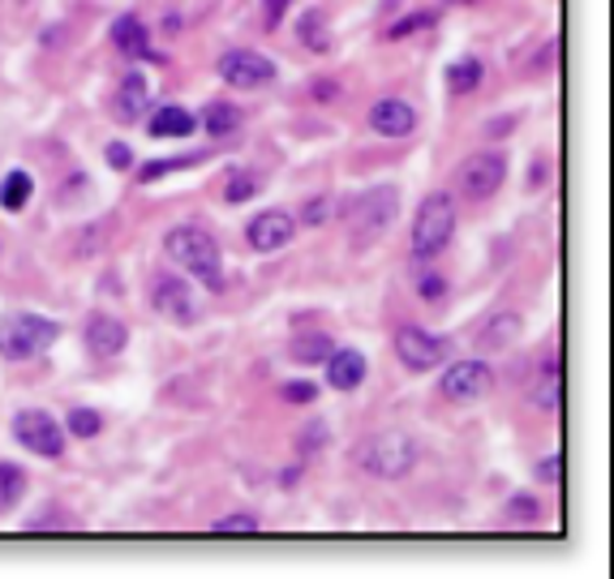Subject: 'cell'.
I'll return each instance as SVG.
<instances>
[{
    "label": "cell",
    "instance_id": "obj_26",
    "mask_svg": "<svg viewBox=\"0 0 614 579\" xmlns=\"http://www.w3.org/2000/svg\"><path fill=\"white\" fill-rule=\"evenodd\" d=\"M439 22V13L434 9H417V13H405L400 22H391L387 26V39H409V35H417V31H430Z\"/></svg>",
    "mask_w": 614,
    "mask_h": 579
},
{
    "label": "cell",
    "instance_id": "obj_1",
    "mask_svg": "<svg viewBox=\"0 0 614 579\" xmlns=\"http://www.w3.org/2000/svg\"><path fill=\"white\" fill-rule=\"evenodd\" d=\"M353 459L361 473H369L378 481H405L421 459V442L405 430H378V434L361 438Z\"/></svg>",
    "mask_w": 614,
    "mask_h": 579
},
{
    "label": "cell",
    "instance_id": "obj_13",
    "mask_svg": "<svg viewBox=\"0 0 614 579\" xmlns=\"http://www.w3.org/2000/svg\"><path fill=\"white\" fill-rule=\"evenodd\" d=\"M147 107H151V78L147 73H125L116 95H112V116L121 125H138L147 116Z\"/></svg>",
    "mask_w": 614,
    "mask_h": 579
},
{
    "label": "cell",
    "instance_id": "obj_30",
    "mask_svg": "<svg viewBox=\"0 0 614 579\" xmlns=\"http://www.w3.org/2000/svg\"><path fill=\"white\" fill-rule=\"evenodd\" d=\"M215 536H254L258 520L254 515H228V520H215Z\"/></svg>",
    "mask_w": 614,
    "mask_h": 579
},
{
    "label": "cell",
    "instance_id": "obj_4",
    "mask_svg": "<svg viewBox=\"0 0 614 579\" xmlns=\"http://www.w3.org/2000/svg\"><path fill=\"white\" fill-rule=\"evenodd\" d=\"M452 237H456V197L434 190L421 202L417 219H412V253L434 258V253H443L452 245Z\"/></svg>",
    "mask_w": 614,
    "mask_h": 579
},
{
    "label": "cell",
    "instance_id": "obj_39",
    "mask_svg": "<svg viewBox=\"0 0 614 579\" xmlns=\"http://www.w3.org/2000/svg\"><path fill=\"white\" fill-rule=\"evenodd\" d=\"M336 95V87L331 82H314V99H331Z\"/></svg>",
    "mask_w": 614,
    "mask_h": 579
},
{
    "label": "cell",
    "instance_id": "obj_40",
    "mask_svg": "<svg viewBox=\"0 0 614 579\" xmlns=\"http://www.w3.org/2000/svg\"><path fill=\"white\" fill-rule=\"evenodd\" d=\"M447 4H477V0H447Z\"/></svg>",
    "mask_w": 614,
    "mask_h": 579
},
{
    "label": "cell",
    "instance_id": "obj_17",
    "mask_svg": "<svg viewBox=\"0 0 614 579\" xmlns=\"http://www.w3.org/2000/svg\"><path fill=\"white\" fill-rule=\"evenodd\" d=\"M112 48L121 52V56H129V60H147L151 56V31L143 26V18L121 13L112 22Z\"/></svg>",
    "mask_w": 614,
    "mask_h": 579
},
{
    "label": "cell",
    "instance_id": "obj_35",
    "mask_svg": "<svg viewBox=\"0 0 614 579\" xmlns=\"http://www.w3.org/2000/svg\"><path fill=\"white\" fill-rule=\"evenodd\" d=\"M103 159H107V168H116V172H125V168H134V150L125 143H112L103 150Z\"/></svg>",
    "mask_w": 614,
    "mask_h": 579
},
{
    "label": "cell",
    "instance_id": "obj_18",
    "mask_svg": "<svg viewBox=\"0 0 614 579\" xmlns=\"http://www.w3.org/2000/svg\"><path fill=\"white\" fill-rule=\"evenodd\" d=\"M194 129H198V116H194L190 107H181V103L155 107L151 121H147V134H151V138H190Z\"/></svg>",
    "mask_w": 614,
    "mask_h": 579
},
{
    "label": "cell",
    "instance_id": "obj_21",
    "mask_svg": "<svg viewBox=\"0 0 614 579\" xmlns=\"http://www.w3.org/2000/svg\"><path fill=\"white\" fill-rule=\"evenodd\" d=\"M524 336V322H520V314H499L481 336H477V348H486V352H503V348H512L515 339Z\"/></svg>",
    "mask_w": 614,
    "mask_h": 579
},
{
    "label": "cell",
    "instance_id": "obj_12",
    "mask_svg": "<svg viewBox=\"0 0 614 579\" xmlns=\"http://www.w3.org/2000/svg\"><path fill=\"white\" fill-rule=\"evenodd\" d=\"M293 232H297V219L288 211H258L254 219H250V228H246V237H250L258 253L284 249V245L293 241Z\"/></svg>",
    "mask_w": 614,
    "mask_h": 579
},
{
    "label": "cell",
    "instance_id": "obj_11",
    "mask_svg": "<svg viewBox=\"0 0 614 579\" xmlns=\"http://www.w3.org/2000/svg\"><path fill=\"white\" fill-rule=\"evenodd\" d=\"M151 305L168 318V322H181V327H194L198 322V305H194V292L181 275H155Z\"/></svg>",
    "mask_w": 614,
    "mask_h": 579
},
{
    "label": "cell",
    "instance_id": "obj_37",
    "mask_svg": "<svg viewBox=\"0 0 614 579\" xmlns=\"http://www.w3.org/2000/svg\"><path fill=\"white\" fill-rule=\"evenodd\" d=\"M417 288H421V296H425V300H443L447 280H443V275H421V284H417Z\"/></svg>",
    "mask_w": 614,
    "mask_h": 579
},
{
    "label": "cell",
    "instance_id": "obj_22",
    "mask_svg": "<svg viewBox=\"0 0 614 579\" xmlns=\"http://www.w3.org/2000/svg\"><path fill=\"white\" fill-rule=\"evenodd\" d=\"M481 78H486V65L477 60V56H461L452 69H447V91L461 99V95H473L477 87H481Z\"/></svg>",
    "mask_w": 614,
    "mask_h": 579
},
{
    "label": "cell",
    "instance_id": "obj_8",
    "mask_svg": "<svg viewBox=\"0 0 614 579\" xmlns=\"http://www.w3.org/2000/svg\"><path fill=\"white\" fill-rule=\"evenodd\" d=\"M13 438H18V446H26V451H35L44 459H60L65 455V430L44 408H22L13 417Z\"/></svg>",
    "mask_w": 614,
    "mask_h": 579
},
{
    "label": "cell",
    "instance_id": "obj_28",
    "mask_svg": "<svg viewBox=\"0 0 614 579\" xmlns=\"http://www.w3.org/2000/svg\"><path fill=\"white\" fill-rule=\"evenodd\" d=\"M100 430H103V417L95 408H73L69 421H65V434H73V438H95Z\"/></svg>",
    "mask_w": 614,
    "mask_h": 579
},
{
    "label": "cell",
    "instance_id": "obj_27",
    "mask_svg": "<svg viewBox=\"0 0 614 579\" xmlns=\"http://www.w3.org/2000/svg\"><path fill=\"white\" fill-rule=\"evenodd\" d=\"M503 520H512V524H537L542 520V502L533 493H512L508 507H503Z\"/></svg>",
    "mask_w": 614,
    "mask_h": 579
},
{
    "label": "cell",
    "instance_id": "obj_6",
    "mask_svg": "<svg viewBox=\"0 0 614 579\" xmlns=\"http://www.w3.org/2000/svg\"><path fill=\"white\" fill-rule=\"evenodd\" d=\"M503 181H508V159H503V150H477V155L461 159V168H456V190H461V197H468V202L494 197V193L503 190Z\"/></svg>",
    "mask_w": 614,
    "mask_h": 579
},
{
    "label": "cell",
    "instance_id": "obj_20",
    "mask_svg": "<svg viewBox=\"0 0 614 579\" xmlns=\"http://www.w3.org/2000/svg\"><path fill=\"white\" fill-rule=\"evenodd\" d=\"M241 121H246V112H241L237 103H228V99H215V103H206L203 107V129L211 134V138H228V134H237Z\"/></svg>",
    "mask_w": 614,
    "mask_h": 579
},
{
    "label": "cell",
    "instance_id": "obj_36",
    "mask_svg": "<svg viewBox=\"0 0 614 579\" xmlns=\"http://www.w3.org/2000/svg\"><path fill=\"white\" fill-rule=\"evenodd\" d=\"M293 4H297V0H262V18H266V26L275 31V26L284 22V13H288Z\"/></svg>",
    "mask_w": 614,
    "mask_h": 579
},
{
    "label": "cell",
    "instance_id": "obj_19",
    "mask_svg": "<svg viewBox=\"0 0 614 579\" xmlns=\"http://www.w3.org/2000/svg\"><path fill=\"white\" fill-rule=\"evenodd\" d=\"M528 404H533L537 412H559V408H564V365H559V361H550V365L537 374V383L528 386Z\"/></svg>",
    "mask_w": 614,
    "mask_h": 579
},
{
    "label": "cell",
    "instance_id": "obj_31",
    "mask_svg": "<svg viewBox=\"0 0 614 579\" xmlns=\"http://www.w3.org/2000/svg\"><path fill=\"white\" fill-rule=\"evenodd\" d=\"M254 193H258V181L250 177V172H232V177H228V190H224V197H228L232 206H237V202H250Z\"/></svg>",
    "mask_w": 614,
    "mask_h": 579
},
{
    "label": "cell",
    "instance_id": "obj_29",
    "mask_svg": "<svg viewBox=\"0 0 614 579\" xmlns=\"http://www.w3.org/2000/svg\"><path fill=\"white\" fill-rule=\"evenodd\" d=\"M331 339L327 336H302V339H293V356L297 361H306V365H314V361H327L331 356Z\"/></svg>",
    "mask_w": 614,
    "mask_h": 579
},
{
    "label": "cell",
    "instance_id": "obj_34",
    "mask_svg": "<svg viewBox=\"0 0 614 579\" xmlns=\"http://www.w3.org/2000/svg\"><path fill=\"white\" fill-rule=\"evenodd\" d=\"M327 219H331V202H327V197H314V202L302 206V224H306V228H318V224H327Z\"/></svg>",
    "mask_w": 614,
    "mask_h": 579
},
{
    "label": "cell",
    "instance_id": "obj_33",
    "mask_svg": "<svg viewBox=\"0 0 614 579\" xmlns=\"http://www.w3.org/2000/svg\"><path fill=\"white\" fill-rule=\"evenodd\" d=\"M537 481L542 485H564V455L555 451V455H546L542 464H537Z\"/></svg>",
    "mask_w": 614,
    "mask_h": 579
},
{
    "label": "cell",
    "instance_id": "obj_14",
    "mask_svg": "<svg viewBox=\"0 0 614 579\" xmlns=\"http://www.w3.org/2000/svg\"><path fill=\"white\" fill-rule=\"evenodd\" d=\"M369 129L378 138H409L412 129H417V107H412L409 99H378L369 107Z\"/></svg>",
    "mask_w": 614,
    "mask_h": 579
},
{
    "label": "cell",
    "instance_id": "obj_3",
    "mask_svg": "<svg viewBox=\"0 0 614 579\" xmlns=\"http://www.w3.org/2000/svg\"><path fill=\"white\" fill-rule=\"evenodd\" d=\"M60 339V322L44 314H0V356L4 361H31L48 352Z\"/></svg>",
    "mask_w": 614,
    "mask_h": 579
},
{
    "label": "cell",
    "instance_id": "obj_15",
    "mask_svg": "<svg viewBox=\"0 0 614 579\" xmlns=\"http://www.w3.org/2000/svg\"><path fill=\"white\" fill-rule=\"evenodd\" d=\"M87 348L95 356H121L129 348V327L112 314H91L87 318Z\"/></svg>",
    "mask_w": 614,
    "mask_h": 579
},
{
    "label": "cell",
    "instance_id": "obj_24",
    "mask_svg": "<svg viewBox=\"0 0 614 579\" xmlns=\"http://www.w3.org/2000/svg\"><path fill=\"white\" fill-rule=\"evenodd\" d=\"M22 493H26V473H22L18 464L0 459V515L13 511V507L22 502Z\"/></svg>",
    "mask_w": 614,
    "mask_h": 579
},
{
    "label": "cell",
    "instance_id": "obj_7",
    "mask_svg": "<svg viewBox=\"0 0 614 579\" xmlns=\"http://www.w3.org/2000/svg\"><path fill=\"white\" fill-rule=\"evenodd\" d=\"M215 73L232 87V91H262V87H271L275 82V60L271 56H262L254 48H232L219 56V65H215Z\"/></svg>",
    "mask_w": 614,
    "mask_h": 579
},
{
    "label": "cell",
    "instance_id": "obj_5",
    "mask_svg": "<svg viewBox=\"0 0 614 579\" xmlns=\"http://www.w3.org/2000/svg\"><path fill=\"white\" fill-rule=\"evenodd\" d=\"M396 206H400V190H391V185H378V190H365L361 197H353V206H349V241L357 249H369L396 224Z\"/></svg>",
    "mask_w": 614,
    "mask_h": 579
},
{
    "label": "cell",
    "instance_id": "obj_38",
    "mask_svg": "<svg viewBox=\"0 0 614 579\" xmlns=\"http://www.w3.org/2000/svg\"><path fill=\"white\" fill-rule=\"evenodd\" d=\"M181 168V159H159V163H147L143 168V181H159L163 172H177Z\"/></svg>",
    "mask_w": 614,
    "mask_h": 579
},
{
    "label": "cell",
    "instance_id": "obj_2",
    "mask_svg": "<svg viewBox=\"0 0 614 579\" xmlns=\"http://www.w3.org/2000/svg\"><path fill=\"white\" fill-rule=\"evenodd\" d=\"M163 249H168V258H172L185 275H194L198 284H206L211 292L224 288V258H219V241L206 232L203 224H181V228H172V232L163 237Z\"/></svg>",
    "mask_w": 614,
    "mask_h": 579
},
{
    "label": "cell",
    "instance_id": "obj_10",
    "mask_svg": "<svg viewBox=\"0 0 614 579\" xmlns=\"http://www.w3.org/2000/svg\"><path fill=\"white\" fill-rule=\"evenodd\" d=\"M490 386H494V374H490L486 361H456V365L443 374L439 390H443L447 404H477V399L490 395Z\"/></svg>",
    "mask_w": 614,
    "mask_h": 579
},
{
    "label": "cell",
    "instance_id": "obj_23",
    "mask_svg": "<svg viewBox=\"0 0 614 579\" xmlns=\"http://www.w3.org/2000/svg\"><path fill=\"white\" fill-rule=\"evenodd\" d=\"M31 193H35V181H31V172H22V168H13L4 181H0V206L4 211H22L26 202H31Z\"/></svg>",
    "mask_w": 614,
    "mask_h": 579
},
{
    "label": "cell",
    "instance_id": "obj_25",
    "mask_svg": "<svg viewBox=\"0 0 614 579\" xmlns=\"http://www.w3.org/2000/svg\"><path fill=\"white\" fill-rule=\"evenodd\" d=\"M297 35H302V44H306L309 52H331V31H327V18H322L318 9H309L306 18H302Z\"/></svg>",
    "mask_w": 614,
    "mask_h": 579
},
{
    "label": "cell",
    "instance_id": "obj_16",
    "mask_svg": "<svg viewBox=\"0 0 614 579\" xmlns=\"http://www.w3.org/2000/svg\"><path fill=\"white\" fill-rule=\"evenodd\" d=\"M365 374H369L365 352H357V348H331V356H327V383L336 386V390H357L365 383Z\"/></svg>",
    "mask_w": 614,
    "mask_h": 579
},
{
    "label": "cell",
    "instance_id": "obj_9",
    "mask_svg": "<svg viewBox=\"0 0 614 579\" xmlns=\"http://www.w3.org/2000/svg\"><path fill=\"white\" fill-rule=\"evenodd\" d=\"M400 365L412 370V374H430L443 356H447V339L434 336V331H421V327H400L396 339H391Z\"/></svg>",
    "mask_w": 614,
    "mask_h": 579
},
{
    "label": "cell",
    "instance_id": "obj_32",
    "mask_svg": "<svg viewBox=\"0 0 614 579\" xmlns=\"http://www.w3.org/2000/svg\"><path fill=\"white\" fill-rule=\"evenodd\" d=\"M280 395H284V404H314L318 399V383H284Z\"/></svg>",
    "mask_w": 614,
    "mask_h": 579
}]
</instances>
